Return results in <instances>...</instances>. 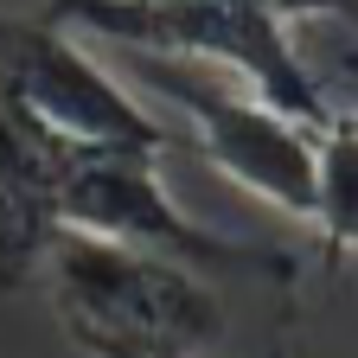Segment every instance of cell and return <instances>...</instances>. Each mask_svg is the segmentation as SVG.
I'll return each instance as SVG.
<instances>
[{"label": "cell", "instance_id": "cell-1", "mask_svg": "<svg viewBox=\"0 0 358 358\" xmlns=\"http://www.w3.org/2000/svg\"><path fill=\"white\" fill-rule=\"evenodd\" d=\"M38 288L52 294L58 327L90 358H288L301 313L294 288H243L211 268L83 231L58 237Z\"/></svg>", "mask_w": 358, "mask_h": 358}, {"label": "cell", "instance_id": "cell-2", "mask_svg": "<svg viewBox=\"0 0 358 358\" xmlns=\"http://www.w3.org/2000/svg\"><path fill=\"white\" fill-rule=\"evenodd\" d=\"M45 13L122 58L134 52V58H179L224 71L250 96L275 103L307 128L333 122L294 52V26L268 0H45Z\"/></svg>", "mask_w": 358, "mask_h": 358}, {"label": "cell", "instance_id": "cell-3", "mask_svg": "<svg viewBox=\"0 0 358 358\" xmlns=\"http://www.w3.org/2000/svg\"><path fill=\"white\" fill-rule=\"evenodd\" d=\"M64 231L83 237H109L128 250H154L173 262L211 268L224 282L243 288H294L307 282V256L282 243H250V237H224L192 211H179L166 192L160 160L141 148H71L64 166Z\"/></svg>", "mask_w": 358, "mask_h": 358}, {"label": "cell", "instance_id": "cell-4", "mask_svg": "<svg viewBox=\"0 0 358 358\" xmlns=\"http://www.w3.org/2000/svg\"><path fill=\"white\" fill-rule=\"evenodd\" d=\"M141 77L148 96H160L179 148L205 154L231 186H243L250 199L275 205L288 217L313 211V134L294 115H282L275 103L250 96L237 77L205 71V64H179V58H122Z\"/></svg>", "mask_w": 358, "mask_h": 358}, {"label": "cell", "instance_id": "cell-5", "mask_svg": "<svg viewBox=\"0 0 358 358\" xmlns=\"http://www.w3.org/2000/svg\"><path fill=\"white\" fill-rule=\"evenodd\" d=\"M0 96L64 134L71 148H141L166 154L179 134L166 115L148 109L134 90L90 52V38L52 13H13L0 7Z\"/></svg>", "mask_w": 358, "mask_h": 358}, {"label": "cell", "instance_id": "cell-6", "mask_svg": "<svg viewBox=\"0 0 358 358\" xmlns=\"http://www.w3.org/2000/svg\"><path fill=\"white\" fill-rule=\"evenodd\" d=\"M71 141L0 96V294L38 288L45 256L64 237Z\"/></svg>", "mask_w": 358, "mask_h": 358}, {"label": "cell", "instance_id": "cell-7", "mask_svg": "<svg viewBox=\"0 0 358 358\" xmlns=\"http://www.w3.org/2000/svg\"><path fill=\"white\" fill-rule=\"evenodd\" d=\"M313 262L339 275L358 256V122H327L313 134Z\"/></svg>", "mask_w": 358, "mask_h": 358}, {"label": "cell", "instance_id": "cell-8", "mask_svg": "<svg viewBox=\"0 0 358 358\" xmlns=\"http://www.w3.org/2000/svg\"><path fill=\"white\" fill-rule=\"evenodd\" d=\"M345 122H358V96H352V109H345Z\"/></svg>", "mask_w": 358, "mask_h": 358}, {"label": "cell", "instance_id": "cell-9", "mask_svg": "<svg viewBox=\"0 0 358 358\" xmlns=\"http://www.w3.org/2000/svg\"><path fill=\"white\" fill-rule=\"evenodd\" d=\"M109 358H141V352H109Z\"/></svg>", "mask_w": 358, "mask_h": 358}]
</instances>
